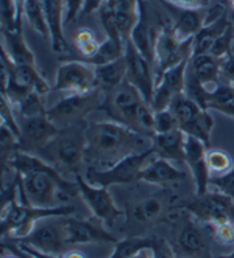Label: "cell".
<instances>
[{
  "mask_svg": "<svg viewBox=\"0 0 234 258\" xmlns=\"http://www.w3.org/2000/svg\"><path fill=\"white\" fill-rule=\"evenodd\" d=\"M11 167L19 173V196L22 204L52 209L60 202L80 195L77 180H67L61 171L39 156L19 151Z\"/></svg>",
  "mask_w": 234,
  "mask_h": 258,
  "instance_id": "1",
  "label": "cell"
},
{
  "mask_svg": "<svg viewBox=\"0 0 234 258\" xmlns=\"http://www.w3.org/2000/svg\"><path fill=\"white\" fill-rule=\"evenodd\" d=\"M152 148V139L114 120L97 121L86 129V162L111 167L117 160Z\"/></svg>",
  "mask_w": 234,
  "mask_h": 258,
  "instance_id": "2",
  "label": "cell"
},
{
  "mask_svg": "<svg viewBox=\"0 0 234 258\" xmlns=\"http://www.w3.org/2000/svg\"><path fill=\"white\" fill-rule=\"evenodd\" d=\"M86 120H80L70 126L60 129L53 139L39 154H45L50 163L60 171L70 174H81L86 167Z\"/></svg>",
  "mask_w": 234,
  "mask_h": 258,
  "instance_id": "3",
  "label": "cell"
},
{
  "mask_svg": "<svg viewBox=\"0 0 234 258\" xmlns=\"http://www.w3.org/2000/svg\"><path fill=\"white\" fill-rule=\"evenodd\" d=\"M155 154L153 148L134 153L127 157H123L113 163L108 168H97V167H87L86 168V180L97 187H111L120 185V183H131L139 180L141 171L146 167L147 160Z\"/></svg>",
  "mask_w": 234,
  "mask_h": 258,
  "instance_id": "4",
  "label": "cell"
},
{
  "mask_svg": "<svg viewBox=\"0 0 234 258\" xmlns=\"http://www.w3.org/2000/svg\"><path fill=\"white\" fill-rule=\"evenodd\" d=\"M105 103V92L100 89L86 92V94H69L57 104L47 109V117L58 129L74 124L92 112L96 109L102 110Z\"/></svg>",
  "mask_w": 234,
  "mask_h": 258,
  "instance_id": "5",
  "label": "cell"
},
{
  "mask_svg": "<svg viewBox=\"0 0 234 258\" xmlns=\"http://www.w3.org/2000/svg\"><path fill=\"white\" fill-rule=\"evenodd\" d=\"M144 104H147V101L144 100L141 92L131 83L125 80L114 90L106 92L102 110H105L111 117V120L119 121L136 131L137 115Z\"/></svg>",
  "mask_w": 234,
  "mask_h": 258,
  "instance_id": "6",
  "label": "cell"
},
{
  "mask_svg": "<svg viewBox=\"0 0 234 258\" xmlns=\"http://www.w3.org/2000/svg\"><path fill=\"white\" fill-rule=\"evenodd\" d=\"M192 42L194 38L179 39L172 24L161 27L155 42V78L158 80L170 67L189 59L192 56Z\"/></svg>",
  "mask_w": 234,
  "mask_h": 258,
  "instance_id": "7",
  "label": "cell"
},
{
  "mask_svg": "<svg viewBox=\"0 0 234 258\" xmlns=\"http://www.w3.org/2000/svg\"><path fill=\"white\" fill-rule=\"evenodd\" d=\"M55 90L69 92V94H86L97 89V73L92 64L80 59L63 61L57 70Z\"/></svg>",
  "mask_w": 234,
  "mask_h": 258,
  "instance_id": "8",
  "label": "cell"
},
{
  "mask_svg": "<svg viewBox=\"0 0 234 258\" xmlns=\"http://www.w3.org/2000/svg\"><path fill=\"white\" fill-rule=\"evenodd\" d=\"M22 244L33 247L42 253L49 255H63L69 246L66 241V233L63 226V216H52L41 219L34 226L30 235L19 239Z\"/></svg>",
  "mask_w": 234,
  "mask_h": 258,
  "instance_id": "9",
  "label": "cell"
},
{
  "mask_svg": "<svg viewBox=\"0 0 234 258\" xmlns=\"http://www.w3.org/2000/svg\"><path fill=\"white\" fill-rule=\"evenodd\" d=\"M183 209L206 224L222 223V221L234 223V199L220 191H208L202 196L197 195L195 199L186 202Z\"/></svg>",
  "mask_w": 234,
  "mask_h": 258,
  "instance_id": "10",
  "label": "cell"
},
{
  "mask_svg": "<svg viewBox=\"0 0 234 258\" xmlns=\"http://www.w3.org/2000/svg\"><path fill=\"white\" fill-rule=\"evenodd\" d=\"M80 196L86 202L92 215L102 221L103 224L113 227L116 221L122 216V210L116 206V202L106 187H97L89 183L83 174L75 176Z\"/></svg>",
  "mask_w": 234,
  "mask_h": 258,
  "instance_id": "11",
  "label": "cell"
},
{
  "mask_svg": "<svg viewBox=\"0 0 234 258\" xmlns=\"http://www.w3.org/2000/svg\"><path fill=\"white\" fill-rule=\"evenodd\" d=\"M19 129L21 151L34 156H38L60 133V129L50 121L47 115L33 118L19 117Z\"/></svg>",
  "mask_w": 234,
  "mask_h": 258,
  "instance_id": "12",
  "label": "cell"
},
{
  "mask_svg": "<svg viewBox=\"0 0 234 258\" xmlns=\"http://www.w3.org/2000/svg\"><path fill=\"white\" fill-rule=\"evenodd\" d=\"M125 61H127V81L131 83L150 106L155 95V67L142 56L136 47L128 41L125 45Z\"/></svg>",
  "mask_w": 234,
  "mask_h": 258,
  "instance_id": "13",
  "label": "cell"
},
{
  "mask_svg": "<svg viewBox=\"0 0 234 258\" xmlns=\"http://www.w3.org/2000/svg\"><path fill=\"white\" fill-rule=\"evenodd\" d=\"M189 61H191V58L183 62H179L175 67H170L167 72H164L163 75L156 80L155 95H153V101H152V107L155 112L169 109L172 100L176 95L184 94Z\"/></svg>",
  "mask_w": 234,
  "mask_h": 258,
  "instance_id": "14",
  "label": "cell"
},
{
  "mask_svg": "<svg viewBox=\"0 0 234 258\" xmlns=\"http://www.w3.org/2000/svg\"><path fill=\"white\" fill-rule=\"evenodd\" d=\"M63 226L66 233V241L69 246L72 244H91V243H103V244H116L117 239L103 229L102 226L94 224L92 221L81 219L77 216H63Z\"/></svg>",
  "mask_w": 234,
  "mask_h": 258,
  "instance_id": "15",
  "label": "cell"
},
{
  "mask_svg": "<svg viewBox=\"0 0 234 258\" xmlns=\"http://www.w3.org/2000/svg\"><path fill=\"white\" fill-rule=\"evenodd\" d=\"M206 151L208 146L195 137L188 136L186 137V146H184V163L189 167V171L194 177L197 195L202 196L206 195L209 190V168L206 163Z\"/></svg>",
  "mask_w": 234,
  "mask_h": 258,
  "instance_id": "16",
  "label": "cell"
},
{
  "mask_svg": "<svg viewBox=\"0 0 234 258\" xmlns=\"http://www.w3.org/2000/svg\"><path fill=\"white\" fill-rule=\"evenodd\" d=\"M158 33L155 31L152 22L149 8L144 0H139V19L131 31L130 42L136 47V50L155 67V42Z\"/></svg>",
  "mask_w": 234,
  "mask_h": 258,
  "instance_id": "17",
  "label": "cell"
},
{
  "mask_svg": "<svg viewBox=\"0 0 234 258\" xmlns=\"http://www.w3.org/2000/svg\"><path fill=\"white\" fill-rule=\"evenodd\" d=\"M159 4H163V7L167 10L169 16L172 17L173 31L176 33L179 39L186 41L194 38L206 24V10H186L164 2Z\"/></svg>",
  "mask_w": 234,
  "mask_h": 258,
  "instance_id": "18",
  "label": "cell"
},
{
  "mask_svg": "<svg viewBox=\"0 0 234 258\" xmlns=\"http://www.w3.org/2000/svg\"><path fill=\"white\" fill-rule=\"evenodd\" d=\"M41 5L50 30L52 50L58 54H66L69 51V44L63 30L66 17V2L64 0H41Z\"/></svg>",
  "mask_w": 234,
  "mask_h": 258,
  "instance_id": "19",
  "label": "cell"
},
{
  "mask_svg": "<svg viewBox=\"0 0 234 258\" xmlns=\"http://www.w3.org/2000/svg\"><path fill=\"white\" fill-rule=\"evenodd\" d=\"M220 72H222V59L212 56L211 53L191 56L188 73L208 90H212L215 86L222 83Z\"/></svg>",
  "mask_w": 234,
  "mask_h": 258,
  "instance_id": "20",
  "label": "cell"
},
{
  "mask_svg": "<svg viewBox=\"0 0 234 258\" xmlns=\"http://www.w3.org/2000/svg\"><path fill=\"white\" fill-rule=\"evenodd\" d=\"M176 244L189 258H209V241L205 232L194 221H188L179 229L176 236Z\"/></svg>",
  "mask_w": 234,
  "mask_h": 258,
  "instance_id": "21",
  "label": "cell"
},
{
  "mask_svg": "<svg viewBox=\"0 0 234 258\" xmlns=\"http://www.w3.org/2000/svg\"><path fill=\"white\" fill-rule=\"evenodd\" d=\"M231 22H232V17L228 14V11L222 10L217 16H215L214 21H211L209 24H205L203 28L194 36L192 56L209 53L214 42L226 31V28L231 25Z\"/></svg>",
  "mask_w": 234,
  "mask_h": 258,
  "instance_id": "22",
  "label": "cell"
},
{
  "mask_svg": "<svg viewBox=\"0 0 234 258\" xmlns=\"http://www.w3.org/2000/svg\"><path fill=\"white\" fill-rule=\"evenodd\" d=\"M184 177L186 174L179 168H176L170 160L158 157L144 167V170L141 171L139 180L153 183V185L166 187V185H170V183H176L179 180H183Z\"/></svg>",
  "mask_w": 234,
  "mask_h": 258,
  "instance_id": "23",
  "label": "cell"
},
{
  "mask_svg": "<svg viewBox=\"0 0 234 258\" xmlns=\"http://www.w3.org/2000/svg\"><path fill=\"white\" fill-rule=\"evenodd\" d=\"M186 137L188 136L179 127L166 134H156L152 139V148L161 159L184 163Z\"/></svg>",
  "mask_w": 234,
  "mask_h": 258,
  "instance_id": "24",
  "label": "cell"
},
{
  "mask_svg": "<svg viewBox=\"0 0 234 258\" xmlns=\"http://www.w3.org/2000/svg\"><path fill=\"white\" fill-rule=\"evenodd\" d=\"M2 48L7 51L10 59L17 66H36L34 62V54L28 44L25 42V36L22 28L21 30H13L7 31L2 30Z\"/></svg>",
  "mask_w": 234,
  "mask_h": 258,
  "instance_id": "25",
  "label": "cell"
},
{
  "mask_svg": "<svg viewBox=\"0 0 234 258\" xmlns=\"http://www.w3.org/2000/svg\"><path fill=\"white\" fill-rule=\"evenodd\" d=\"M169 110L175 117V120L178 123V127L186 134L189 131V127L195 123V120L199 118V115L203 112L205 109H202L186 94H179L172 100V103L169 106Z\"/></svg>",
  "mask_w": 234,
  "mask_h": 258,
  "instance_id": "26",
  "label": "cell"
},
{
  "mask_svg": "<svg viewBox=\"0 0 234 258\" xmlns=\"http://www.w3.org/2000/svg\"><path fill=\"white\" fill-rule=\"evenodd\" d=\"M96 73H97V89H100L105 94L114 90L117 86H120L127 80V61H125V56L110 64L96 67Z\"/></svg>",
  "mask_w": 234,
  "mask_h": 258,
  "instance_id": "27",
  "label": "cell"
},
{
  "mask_svg": "<svg viewBox=\"0 0 234 258\" xmlns=\"http://www.w3.org/2000/svg\"><path fill=\"white\" fill-rule=\"evenodd\" d=\"M10 67H11L13 78L24 87L36 92V94H39V95H45L50 90V86L38 72L36 66H17L10 59Z\"/></svg>",
  "mask_w": 234,
  "mask_h": 258,
  "instance_id": "28",
  "label": "cell"
},
{
  "mask_svg": "<svg viewBox=\"0 0 234 258\" xmlns=\"http://www.w3.org/2000/svg\"><path fill=\"white\" fill-rule=\"evenodd\" d=\"M163 210H164V202L159 198L152 196V198H147V199L137 202V204L131 209L130 218L141 224H150L153 221L161 218Z\"/></svg>",
  "mask_w": 234,
  "mask_h": 258,
  "instance_id": "29",
  "label": "cell"
},
{
  "mask_svg": "<svg viewBox=\"0 0 234 258\" xmlns=\"http://www.w3.org/2000/svg\"><path fill=\"white\" fill-rule=\"evenodd\" d=\"M22 14L25 16V19L28 21V24L36 33L44 36L45 39H50V30L45 21V14L41 5V0H25Z\"/></svg>",
  "mask_w": 234,
  "mask_h": 258,
  "instance_id": "30",
  "label": "cell"
},
{
  "mask_svg": "<svg viewBox=\"0 0 234 258\" xmlns=\"http://www.w3.org/2000/svg\"><path fill=\"white\" fill-rule=\"evenodd\" d=\"M74 45H75V48L78 51V58L77 59L87 62L89 59H92L96 54H97V51L100 50L102 42L97 41L96 34L91 30L83 28V30H80L75 34Z\"/></svg>",
  "mask_w": 234,
  "mask_h": 258,
  "instance_id": "31",
  "label": "cell"
},
{
  "mask_svg": "<svg viewBox=\"0 0 234 258\" xmlns=\"http://www.w3.org/2000/svg\"><path fill=\"white\" fill-rule=\"evenodd\" d=\"M13 109L17 110L21 118H33V117H41L47 115V107L42 103V95L36 94V92H28V94L17 101Z\"/></svg>",
  "mask_w": 234,
  "mask_h": 258,
  "instance_id": "32",
  "label": "cell"
},
{
  "mask_svg": "<svg viewBox=\"0 0 234 258\" xmlns=\"http://www.w3.org/2000/svg\"><path fill=\"white\" fill-rule=\"evenodd\" d=\"M152 246V236H131L127 239H122V241H117L114 244V252L111 253L110 258H128L131 255H134L136 252L147 249Z\"/></svg>",
  "mask_w": 234,
  "mask_h": 258,
  "instance_id": "33",
  "label": "cell"
},
{
  "mask_svg": "<svg viewBox=\"0 0 234 258\" xmlns=\"http://www.w3.org/2000/svg\"><path fill=\"white\" fill-rule=\"evenodd\" d=\"M206 163L211 176H220L234 168L231 156L223 150H208L206 151Z\"/></svg>",
  "mask_w": 234,
  "mask_h": 258,
  "instance_id": "34",
  "label": "cell"
},
{
  "mask_svg": "<svg viewBox=\"0 0 234 258\" xmlns=\"http://www.w3.org/2000/svg\"><path fill=\"white\" fill-rule=\"evenodd\" d=\"M212 127H214V118L211 117L208 110H203V112L199 115V118L195 120V123L189 127L186 136L199 139L208 146L209 140H211V134H212Z\"/></svg>",
  "mask_w": 234,
  "mask_h": 258,
  "instance_id": "35",
  "label": "cell"
},
{
  "mask_svg": "<svg viewBox=\"0 0 234 258\" xmlns=\"http://www.w3.org/2000/svg\"><path fill=\"white\" fill-rule=\"evenodd\" d=\"M22 28V17L17 0H2V30L13 31Z\"/></svg>",
  "mask_w": 234,
  "mask_h": 258,
  "instance_id": "36",
  "label": "cell"
},
{
  "mask_svg": "<svg viewBox=\"0 0 234 258\" xmlns=\"http://www.w3.org/2000/svg\"><path fill=\"white\" fill-rule=\"evenodd\" d=\"M232 50H234V22H231V25L226 28V31L214 42L209 53L215 58L223 59Z\"/></svg>",
  "mask_w": 234,
  "mask_h": 258,
  "instance_id": "37",
  "label": "cell"
},
{
  "mask_svg": "<svg viewBox=\"0 0 234 258\" xmlns=\"http://www.w3.org/2000/svg\"><path fill=\"white\" fill-rule=\"evenodd\" d=\"M212 232V238L215 241L225 246L234 244V223L231 221H222V223H212L208 224Z\"/></svg>",
  "mask_w": 234,
  "mask_h": 258,
  "instance_id": "38",
  "label": "cell"
},
{
  "mask_svg": "<svg viewBox=\"0 0 234 258\" xmlns=\"http://www.w3.org/2000/svg\"><path fill=\"white\" fill-rule=\"evenodd\" d=\"M209 187L215 188V191H220L222 195L234 199V168L220 176H211Z\"/></svg>",
  "mask_w": 234,
  "mask_h": 258,
  "instance_id": "39",
  "label": "cell"
},
{
  "mask_svg": "<svg viewBox=\"0 0 234 258\" xmlns=\"http://www.w3.org/2000/svg\"><path fill=\"white\" fill-rule=\"evenodd\" d=\"M173 129H178V123L169 109L155 112V136L170 133Z\"/></svg>",
  "mask_w": 234,
  "mask_h": 258,
  "instance_id": "40",
  "label": "cell"
},
{
  "mask_svg": "<svg viewBox=\"0 0 234 258\" xmlns=\"http://www.w3.org/2000/svg\"><path fill=\"white\" fill-rule=\"evenodd\" d=\"M153 258H175L172 246L161 236H152V246Z\"/></svg>",
  "mask_w": 234,
  "mask_h": 258,
  "instance_id": "41",
  "label": "cell"
},
{
  "mask_svg": "<svg viewBox=\"0 0 234 258\" xmlns=\"http://www.w3.org/2000/svg\"><path fill=\"white\" fill-rule=\"evenodd\" d=\"M66 2V17H64V25L75 22L78 17H81L84 0H64Z\"/></svg>",
  "mask_w": 234,
  "mask_h": 258,
  "instance_id": "42",
  "label": "cell"
},
{
  "mask_svg": "<svg viewBox=\"0 0 234 258\" xmlns=\"http://www.w3.org/2000/svg\"><path fill=\"white\" fill-rule=\"evenodd\" d=\"M222 83L234 87V50L222 59Z\"/></svg>",
  "mask_w": 234,
  "mask_h": 258,
  "instance_id": "43",
  "label": "cell"
},
{
  "mask_svg": "<svg viewBox=\"0 0 234 258\" xmlns=\"http://www.w3.org/2000/svg\"><path fill=\"white\" fill-rule=\"evenodd\" d=\"M158 2L170 4L186 10H208L211 0H158Z\"/></svg>",
  "mask_w": 234,
  "mask_h": 258,
  "instance_id": "44",
  "label": "cell"
},
{
  "mask_svg": "<svg viewBox=\"0 0 234 258\" xmlns=\"http://www.w3.org/2000/svg\"><path fill=\"white\" fill-rule=\"evenodd\" d=\"M106 4V0H84L83 5V11H81V17L89 16L92 13H99V10Z\"/></svg>",
  "mask_w": 234,
  "mask_h": 258,
  "instance_id": "45",
  "label": "cell"
},
{
  "mask_svg": "<svg viewBox=\"0 0 234 258\" xmlns=\"http://www.w3.org/2000/svg\"><path fill=\"white\" fill-rule=\"evenodd\" d=\"M4 249H8L11 253H14L16 256H19V258H36V256H33L30 252H27L24 247H21L19 244H11V246H7V244H4Z\"/></svg>",
  "mask_w": 234,
  "mask_h": 258,
  "instance_id": "46",
  "label": "cell"
},
{
  "mask_svg": "<svg viewBox=\"0 0 234 258\" xmlns=\"http://www.w3.org/2000/svg\"><path fill=\"white\" fill-rule=\"evenodd\" d=\"M128 258H153V252L150 247H147V249H142V250L136 252L134 255H131Z\"/></svg>",
  "mask_w": 234,
  "mask_h": 258,
  "instance_id": "47",
  "label": "cell"
},
{
  "mask_svg": "<svg viewBox=\"0 0 234 258\" xmlns=\"http://www.w3.org/2000/svg\"><path fill=\"white\" fill-rule=\"evenodd\" d=\"M63 258H84V255L78 250H70L67 253H63Z\"/></svg>",
  "mask_w": 234,
  "mask_h": 258,
  "instance_id": "48",
  "label": "cell"
},
{
  "mask_svg": "<svg viewBox=\"0 0 234 258\" xmlns=\"http://www.w3.org/2000/svg\"><path fill=\"white\" fill-rule=\"evenodd\" d=\"M228 5L232 8V11H234V0H228Z\"/></svg>",
  "mask_w": 234,
  "mask_h": 258,
  "instance_id": "49",
  "label": "cell"
},
{
  "mask_svg": "<svg viewBox=\"0 0 234 258\" xmlns=\"http://www.w3.org/2000/svg\"><path fill=\"white\" fill-rule=\"evenodd\" d=\"M219 258H234V255H232V253H229V255H225V256H219Z\"/></svg>",
  "mask_w": 234,
  "mask_h": 258,
  "instance_id": "50",
  "label": "cell"
},
{
  "mask_svg": "<svg viewBox=\"0 0 234 258\" xmlns=\"http://www.w3.org/2000/svg\"><path fill=\"white\" fill-rule=\"evenodd\" d=\"M4 258H19V256H16V255L13 253V255H10V256H4Z\"/></svg>",
  "mask_w": 234,
  "mask_h": 258,
  "instance_id": "51",
  "label": "cell"
},
{
  "mask_svg": "<svg viewBox=\"0 0 234 258\" xmlns=\"http://www.w3.org/2000/svg\"><path fill=\"white\" fill-rule=\"evenodd\" d=\"M232 22H234V16H232Z\"/></svg>",
  "mask_w": 234,
  "mask_h": 258,
  "instance_id": "52",
  "label": "cell"
},
{
  "mask_svg": "<svg viewBox=\"0 0 234 258\" xmlns=\"http://www.w3.org/2000/svg\"><path fill=\"white\" fill-rule=\"evenodd\" d=\"M232 255H234V252H232Z\"/></svg>",
  "mask_w": 234,
  "mask_h": 258,
  "instance_id": "53",
  "label": "cell"
}]
</instances>
